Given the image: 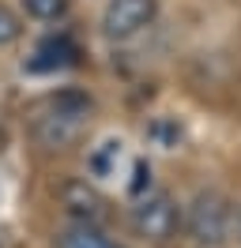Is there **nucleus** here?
<instances>
[{"mask_svg":"<svg viewBox=\"0 0 241 248\" xmlns=\"http://www.w3.org/2000/svg\"><path fill=\"white\" fill-rule=\"evenodd\" d=\"M181 218H185V211L170 192H143V196H136L132 211H128V226L136 237L162 245L170 237H177Z\"/></svg>","mask_w":241,"mask_h":248,"instance_id":"obj_3","label":"nucleus"},{"mask_svg":"<svg viewBox=\"0 0 241 248\" xmlns=\"http://www.w3.org/2000/svg\"><path fill=\"white\" fill-rule=\"evenodd\" d=\"M128 192H132V196L151 192V166L147 162H136V177H132V185H128Z\"/></svg>","mask_w":241,"mask_h":248,"instance_id":"obj_12","label":"nucleus"},{"mask_svg":"<svg viewBox=\"0 0 241 248\" xmlns=\"http://www.w3.org/2000/svg\"><path fill=\"white\" fill-rule=\"evenodd\" d=\"M90 113H94V98L83 87H60L34 113L30 132H34V140L42 143L45 151H64V147H72L83 136Z\"/></svg>","mask_w":241,"mask_h":248,"instance_id":"obj_1","label":"nucleus"},{"mask_svg":"<svg viewBox=\"0 0 241 248\" xmlns=\"http://www.w3.org/2000/svg\"><path fill=\"white\" fill-rule=\"evenodd\" d=\"M23 4V12L30 19H38V23H60V19L68 16V0H19Z\"/></svg>","mask_w":241,"mask_h":248,"instance_id":"obj_8","label":"nucleus"},{"mask_svg":"<svg viewBox=\"0 0 241 248\" xmlns=\"http://www.w3.org/2000/svg\"><path fill=\"white\" fill-rule=\"evenodd\" d=\"M79 64V46H75L72 34H49L38 42L34 57L27 61L30 76H53V72H64V68H75Z\"/></svg>","mask_w":241,"mask_h":248,"instance_id":"obj_6","label":"nucleus"},{"mask_svg":"<svg viewBox=\"0 0 241 248\" xmlns=\"http://www.w3.org/2000/svg\"><path fill=\"white\" fill-rule=\"evenodd\" d=\"M120 158V143L117 140H105L102 147H98V151H94V155H90V173H94V177H105V173L113 170V162H117Z\"/></svg>","mask_w":241,"mask_h":248,"instance_id":"obj_9","label":"nucleus"},{"mask_svg":"<svg viewBox=\"0 0 241 248\" xmlns=\"http://www.w3.org/2000/svg\"><path fill=\"white\" fill-rule=\"evenodd\" d=\"M57 196H60L64 215L72 218V222H90V226H102L105 218H109V203H105V196H102L94 185L79 181V177L64 181V185L57 188Z\"/></svg>","mask_w":241,"mask_h":248,"instance_id":"obj_5","label":"nucleus"},{"mask_svg":"<svg viewBox=\"0 0 241 248\" xmlns=\"http://www.w3.org/2000/svg\"><path fill=\"white\" fill-rule=\"evenodd\" d=\"M23 38V19L15 16L8 4H0V46H12Z\"/></svg>","mask_w":241,"mask_h":248,"instance_id":"obj_10","label":"nucleus"},{"mask_svg":"<svg viewBox=\"0 0 241 248\" xmlns=\"http://www.w3.org/2000/svg\"><path fill=\"white\" fill-rule=\"evenodd\" d=\"M158 19V0H105L102 12V34L109 42H132L155 27Z\"/></svg>","mask_w":241,"mask_h":248,"instance_id":"obj_4","label":"nucleus"},{"mask_svg":"<svg viewBox=\"0 0 241 248\" xmlns=\"http://www.w3.org/2000/svg\"><path fill=\"white\" fill-rule=\"evenodd\" d=\"M181 226H185V233L192 237V245L223 248L226 241L234 237V203L226 200L223 192L204 188V192H196V200L189 203Z\"/></svg>","mask_w":241,"mask_h":248,"instance_id":"obj_2","label":"nucleus"},{"mask_svg":"<svg viewBox=\"0 0 241 248\" xmlns=\"http://www.w3.org/2000/svg\"><path fill=\"white\" fill-rule=\"evenodd\" d=\"M147 132H151V140H158L162 147H173V143L181 140V128H177L173 121H155Z\"/></svg>","mask_w":241,"mask_h":248,"instance_id":"obj_11","label":"nucleus"},{"mask_svg":"<svg viewBox=\"0 0 241 248\" xmlns=\"http://www.w3.org/2000/svg\"><path fill=\"white\" fill-rule=\"evenodd\" d=\"M57 248H124L117 237H109L102 226L90 222H68L57 233Z\"/></svg>","mask_w":241,"mask_h":248,"instance_id":"obj_7","label":"nucleus"},{"mask_svg":"<svg viewBox=\"0 0 241 248\" xmlns=\"http://www.w3.org/2000/svg\"><path fill=\"white\" fill-rule=\"evenodd\" d=\"M234 233H238V241H241V211H234Z\"/></svg>","mask_w":241,"mask_h":248,"instance_id":"obj_13","label":"nucleus"}]
</instances>
